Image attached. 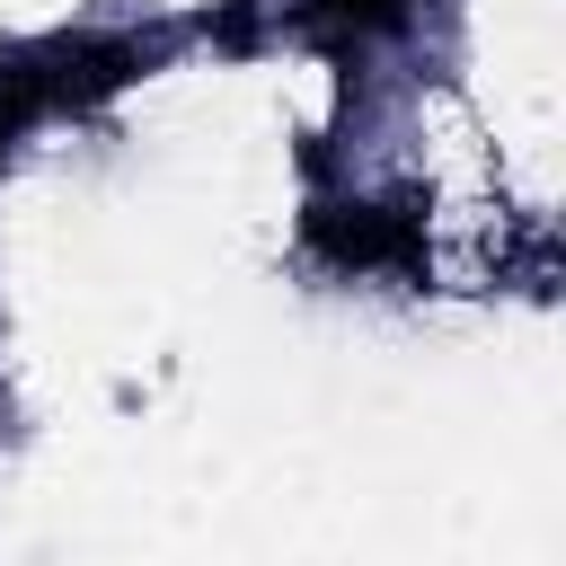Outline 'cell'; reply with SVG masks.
I'll return each instance as SVG.
<instances>
[{
  "mask_svg": "<svg viewBox=\"0 0 566 566\" xmlns=\"http://www.w3.org/2000/svg\"><path fill=\"white\" fill-rule=\"evenodd\" d=\"M318 9H327V18H354V27H380L398 0H318Z\"/></svg>",
  "mask_w": 566,
  "mask_h": 566,
  "instance_id": "cell-2",
  "label": "cell"
},
{
  "mask_svg": "<svg viewBox=\"0 0 566 566\" xmlns=\"http://www.w3.org/2000/svg\"><path fill=\"white\" fill-rule=\"evenodd\" d=\"M301 239H310L318 256H336V265H416V256H424L416 221H407V212H380V203H318V212L301 221Z\"/></svg>",
  "mask_w": 566,
  "mask_h": 566,
  "instance_id": "cell-1",
  "label": "cell"
}]
</instances>
